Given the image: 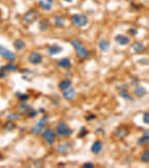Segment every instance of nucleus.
Instances as JSON below:
<instances>
[{
    "instance_id": "36",
    "label": "nucleus",
    "mask_w": 149,
    "mask_h": 168,
    "mask_svg": "<svg viewBox=\"0 0 149 168\" xmlns=\"http://www.w3.org/2000/svg\"><path fill=\"white\" fill-rule=\"evenodd\" d=\"M28 117H35L37 115V111H36L33 110L32 111L30 112V113L28 114Z\"/></svg>"
},
{
    "instance_id": "40",
    "label": "nucleus",
    "mask_w": 149,
    "mask_h": 168,
    "mask_svg": "<svg viewBox=\"0 0 149 168\" xmlns=\"http://www.w3.org/2000/svg\"><path fill=\"white\" fill-rule=\"evenodd\" d=\"M66 2H72V0H65Z\"/></svg>"
},
{
    "instance_id": "10",
    "label": "nucleus",
    "mask_w": 149,
    "mask_h": 168,
    "mask_svg": "<svg viewBox=\"0 0 149 168\" xmlns=\"http://www.w3.org/2000/svg\"><path fill=\"white\" fill-rule=\"evenodd\" d=\"M18 109L19 111L23 114H28L31 111H32L34 109L31 106H30L29 105L26 104V103H21L18 105Z\"/></svg>"
},
{
    "instance_id": "11",
    "label": "nucleus",
    "mask_w": 149,
    "mask_h": 168,
    "mask_svg": "<svg viewBox=\"0 0 149 168\" xmlns=\"http://www.w3.org/2000/svg\"><path fill=\"white\" fill-rule=\"evenodd\" d=\"M18 70V66L16 64H13V63H9V64H6L5 66L0 67V71L1 72H15Z\"/></svg>"
},
{
    "instance_id": "37",
    "label": "nucleus",
    "mask_w": 149,
    "mask_h": 168,
    "mask_svg": "<svg viewBox=\"0 0 149 168\" xmlns=\"http://www.w3.org/2000/svg\"><path fill=\"white\" fill-rule=\"evenodd\" d=\"M95 117H96V116L95 115H93V114H90V115L87 116V117H86V120H87V121H90V120H93V119H95Z\"/></svg>"
},
{
    "instance_id": "4",
    "label": "nucleus",
    "mask_w": 149,
    "mask_h": 168,
    "mask_svg": "<svg viewBox=\"0 0 149 168\" xmlns=\"http://www.w3.org/2000/svg\"><path fill=\"white\" fill-rule=\"evenodd\" d=\"M57 132L63 137H67L72 134V130L68 127L64 120L60 122L57 126Z\"/></svg>"
},
{
    "instance_id": "3",
    "label": "nucleus",
    "mask_w": 149,
    "mask_h": 168,
    "mask_svg": "<svg viewBox=\"0 0 149 168\" xmlns=\"http://www.w3.org/2000/svg\"><path fill=\"white\" fill-rule=\"evenodd\" d=\"M40 14L36 10L31 9L27 11L23 16V20L25 23L33 24L38 20Z\"/></svg>"
},
{
    "instance_id": "1",
    "label": "nucleus",
    "mask_w": 149,
    "mask_h": 168,
    "mask_svg": "<svg viewBox=\"0 0 149 168\" xmlns=\"http://www.w3.org/2000/svg\"><path fill=\"white\" fill-rule=\"evenodd\" d=\"M72 45L73 46V47L74 48V49L76 50V52L78 56L81 59H87L91 55V52L89 51L88 49L85 48L79 41H78L77 40L72 39L70 41Z\"/></svg>"
},
{
    "instance_id": "12",
    "label": "nucleus",
    "mask_w": 149,
    "mask_h": 168,
    "mask_svg": "<svg viewBox=\"0 0 149 168\" xmlns=\"http://www.w3.org/2000/svg\"><path fill=\"white\" fill-rule=\"evenodd\" d=\"M70 149H71V146H70L69 143H61L57 148V151L61 154L66 155L69 153Z\"/></svg>"
},
{
    "instance_id": "34",
    "label": "nucleus",
    "mask_w": 149,
    "mask_h": 168,
    "mask_svg": "<svg viewBox=\"0 0 149 168\" xmlns=\"http://www.w3.org/2000/svg\"><path fill=\"white\" fill-rule=\"evenodd\" d=\"M128 32L129 34H130L132 36H136L137 34V33H138V31L135 28H129Z\"/></svg>"
},
{
    "instance_id": "7",
    "label": "nucleus",
    "mask_w": 149,
    "mask_h": 168,
    "mask_svg": "<svg viewBox=\"0 0 149 168\" xmlns=\"http://www.w3.org/2000/svg\"><path fill=\"white\" fill-rule=\"evenodd\" d=\"M42 136L47 143H49V144H53L54 140H55L56 133L53 129L48 128L43 132Z\"/></svg>"
},
{
    "instance_id": "8",
    "label": "nucleus",
    "mask_w": 149,
    "mask_h": 168,
    "mask_svg": "<svg viewBox=\"0 0 149 168\" xmlns=\"http://www.w3.org/2000/svg\"><path fill=\"white\" fill-rule=\"evenodd\" d=\"M43 58L42 55L40 54L39 52H33L30 54V55L28 56V61L30 63L33 64H38L40 63H41L42 61Z\"/></svg>"
},
{
    "instance_id": "22",
    "label": "nucleus",
    "mask_w": 149,
    "mask_h": 168,
    "mask_svg": "<svg viewBox=\"0 0 149 168\" xmlns=\"http://www.w3.org/2000/svg\"><path fill=\"white\" fill-rule=\"evenodd\" d=\"M13 45H14V48H15L17 50H18V51H21V50L23 49L24 47H25V42L21 39L15 40L14 44H13Z\"/></svg>"
},
{
    "instance_id": "26",
    "label": "nucleus",
    "mask_w": 149,
    "mask_h": 168,
    "mask_svg": "<svg viewBox=\"0 0 149 168\" xmlns=\"http://www.w3.org/2000/svg\"><path fill=\"white\" fill-rule=\"evenodd\" d=\"M16 127H17V125H16L15 123H13L12 121H9L4 125L3 129L5 131H7V132H11V131H13L14 129H15Z\"/></svg>"
},
{
    "instance_id": "18",
    "label": "nucleus",
    "mask_w": 149,
    "mask_h": 168,
    "mask_svg": "<svg viewBox=\"0 0 149 168\" xmlns=\"http://www.w3.org/2000/svg\"><path fill=\"white\" fill-rule=\"evenodd\" d=\"M63 50V49L61 47L58 45H53L51 47H48V54L51 55H57L58 53L61 52Z\"/></svg>"
},
{
    "instance_id": "39",
    "label": "nucleus",
    "mask_w": 149,
    "mask_h": 168,
    "mask_svg": "<svg viewBox=\"0 0 149 168\" xmlns=\"http://www.w3.org/2000/svg\"><path fill=\"white\" fill-rule=\"evenodd\" d=\"M46 1H48V2H50L51 4L53 3V0H46Z\"/></svg>"
},
{
    "instance_id": "19",
    "label": "nucleus",
    "mask_w": 149,
    "mask_h": 168,
    "mask_svg": "<svg viewBox=\"0 0 149 168\" xmlns=\"http://www.w3.org/2000/svg\"><path fill=\"white\" fill-rule=\"evenodd\" d=\"M128 130L125 127H119L116 131V135L120 138H124L128 135Z\"/></svg>"
},
{
    "instance_id": "31",
    "label": "nucleus",
    "mask_w": 149,
    "mask_h": 168,
    "mask_svg": "<svg viewBox=\"0 0 149 168\" xmlns=\"http://www.w3.org/2000/svg\"><path fill=\"white\" fill-rule=\"evenodd\" d=\"M141 160L143 162H148L149 161V152L148 150H146L144 153L142 154L141 156Z\"/></svg>"
},
{
    "instance_id": "33",
    "label": "nucleus",
    "mask_w": 149,
    "mask_h": 168,
    "mask_svg": "<svg viewBox=\"0 0 149 168\" xmlns=\"http://www.w3.org/2000/svg\"><path fill=\"white\" fill-rule=\"evenodd\" d=\"M143 121L145 124H148L149 123V114L148 113H145L143 116Z\"/></svg>"
},
{
    "instance_id": "24",
    "label": "nucleus",
    "mask_w": 149,
    "mask_h": 168,
    "mask_svg": "<svg viewBox=\"0 0 149 168\" xmlns=\"http://www.w3.org/2000/svg\"><path fill=\"white\" fill-rule=\"evenodd\" d=\"M98 47H99L101 51L107 52L109 50V48H110V46H109V44L105 40L102 39L98 42Z\"/></svg>"
},
{
    "instance_id": "14",
    "label": "nucleus",
    "mask_w": 149,
    "mask_h": 168,
    "mask_svg": "<svg viewBox=\"0 0 149 168\" xmlns=\"http://www.w3.org/2000/svg\"><path fill=\"white\" fill-rule=\"evenodd\" d=\"M102 143H101V141L99 140H97V141L94 142L93 145L91 146V151L92 153H94V154H98V153H101V151L102 150Z\"/></svg>"
},
{
    "instance_id": "27",
    "label": "nucleus",
    "mask_w": 149,
    "mask_h": 168,
    "mask_svg": "<svg viewBox=\"0 0 149 168\" xmlns=\"http://www.w3.org/2000/svg\"><path fill=\"white\" fill-rule=\"evenodd\" d=\"M134 93L137 97H142L146 93V90L143 87H138L134 90Z\"/></svg>"
},
{
    "instance_id": "25",
    "label": "nucleus",
    "mask_w": 149,
    "mask_h": 168,
    "mask_svg": "<svg viewBox=\"0 0 149 168\" xmlns=\"http://www.w3.org/2000/svg\"><path fill=\"white\" fill-rule=\"evenodd\" d=\"M39 5L43 9L46 10V11H49V10H51V7H52L51 6L52 4L48 2V1H46V0H40Z\"/></svg>"
},
{
    "instance_id": "20",
    "label": "nucleus",
    "mask_w": 149,
    "mask_h": 168,
    "mask_svg": "<svg viewBox=\"0 0 149 168\" xmlns=\"http://www.w3.org/2000/svg\"><path fill=\"white\" fill-rule=\"evenodd\" d=\"M72 81L69 79H64L63 81H61V82L58 84V87L61 90H65L67 89H69L70 87V86L72 85Z\"/></svg>"
},
{
    "instance_id": "17",
    "label": "nucleus",
    "mask_w": 149,
    "mask_h": 168,
    "mask_svg": "<svg viewBox=\"0 0 149 168\" xmlns=\"http://www.w3.org/2000/svg\"><path fill=\"white\" fill-rule=\"evenodd\" d=\"M75 94H76V93H75V91H74V89H69V90H65V91L64 92V93H63V96H64V98L66 99V100H72L74 99V97H75Z\"/></svg>"
},
{
    "instance_id": "15",
    "label": "nucleus",
    "mask_w": 149,
    "mask_h": 168,
    "mask_svg": "<svg viewBox=\"0 0 149 168\" xmlns=\"http://www.w3.org/2000/svg\"><path fill=\"white\" fill-rule=\"evenodd\" d=\"M51 26L49 20L48 19H44L39 22V28L41 31H46Z\"/></svg>"
},
{
    "instance_id": "35",
    "label": "nucleus",
    "mask_w": 149,
    "mask_h": 168,
    "mask_svg": "<svg viewBox=\"0 0 149 168\" xmlns=\"http://www.w3.org/2000/svg\"><path fill=\"white\" fill-rule=\"evenodd\" d=\"M83 167L87 168H93L95 167V165L93 164V163H91V162H87V163H84V164H83Z\"/></svg>"
},
{
    "instance_id": "5",
    "label": "nucleus",
    "mask_w": 149,
    "mask_h": 168,
    "mask_svg": "<svg viewBox=\"0 0 149 168\" xmlns=\"http://www.w3.org/2000/svg\"><path fill=\"white\" fill-rule=\"evenodd\" d=\"M48 120H49V117L47 115L43 116L39 121L37 122L34 126L31 129V132L34 135H37L43 129L44 126L48 123Z\"/></svg>"
},
{
    "instance_id": "28",
    "label": "nucleus",
    "mask_w": 149,
    "mask_h": 168,
    "mask_svg": "<svg viewBox=\"0 0 149 168\" xmlns=\"http://www.w3.org/2000/svg\"><path fill=\"white\" fill-rule=\"evenodd\" d=\"M120 96H121L122 98H124V100H128V101H132L133 100V97L127 93V90H125V89H122V90L120 91Z\"/></svg>"
},
{
    "instance_id": "38",
    "label": "nucleus",
    "mask_w": 149,
    "mask_h": 168,
    "mask_svg": "<svg viewBox=\"0 0 149 168\" xmlns=\"http://www.w3.org/2000/svg\"><path fill=\"white\" fill-rule=\"evenodd\" d=\"M7 76L6 73L5 72H1L0 71V79H3L5 78V76Z\"/></svg>"
},
{
    "instance_id": "23",
    "label": "nucleus",
    "mask_w": 149,
    "mask_h": 168,
    "mask_svg": "<svg viewBox=\"0 0 149 168\" xmlns=\"http://www.w3.org/2000/svg\"><path fill=\"white\" fill-rule=\"evenodd\" d=\"M58 64L59 67H63V68H69L71 66V62L69 58H63L58 61Z\"/></svg>"
},
{
    "instance_id": "29",
    "label": "nucleus",
    "mask_w": 149,
    "mask_h": 168,
    "mask_svg": "<svg viewBox=\"0 0 149 168\" xmlns=\"http://www.w3.org/2000/svg\"><path fill=\"white\" fill-rule=\"evenodd\" d=\"M20 114H18V113H11L7 116V119L9 121H14V120H17L20 118Z\"/></svg>"
},
{
    "instance_id": "30",
    "label": "nucleus",
    "mask_w": 149,
    "mask_h": 168,
    "mask_svg": "<svg viewBox=\"0 0 149 168\" xmlns=\"http://www.w3.org/2000/svg\"><path fill=\"white\" fill-rule=\"evenodd\" d=\"M16 96H17V98L19 99L21 101H26L29 99V95L28 94H25V93H16Z\"/></svg>"
},
{
    "instance_id": "9",
    "label": "nucleus",
    "mask_w": 149,
    "mask_h": 168,
    "mask_svg": "<svg viewBox=\"0 0 149 168\" xmlns=\"http://www.w3.org/2000/svg\"><path fill=\"white\" fill-rule=\"evenodd\" d=\"M115 41L117 44H119L121 46H125L130 42V38L127 36L123 35V34H118L115 37Z\"/></svg>"
},
{
    "instance_id": "21",
    "label": "nucleus",
    "mask_w": 149,
    "mask_h": 168,
    "mask_svg": "<svg viewBox=\"0 0 149 168\" xmlns=\"http://www.w3.org/2000/svg\"><path fill=\"white\" fill-rule=\"evenodd\" d=\"M149 143V134L148 131H145L143 134V136L140 137L138 140H137V143L138 145H144L148 144Z\"/></svg>"
},
{
    "instance_id": "2",
    "label": "nucleus",
    "mask_w": 149,
    "mask_h": 168,
    "mask_svg": "<svg viewBox=\"0 0 149 168\" xmlns=\"http://www.w3.org/2000/svg\"><path fill=\"white\" fill-rule=\"evenodd\" d=\"M71 22L75 26L78 27V28H83L88 23V18L87 17V16L84 15V14H76L72 16Z\"/></svg>"
},
{
    "instance_id": "13",
    "label": "nucleus",
    "mask_w": 149,
    "mask_h": 168,
    "mask_svg": "<svg viewBox=\"0 0 149 168\" xmlns=\"http://www.w3.org/2000/svg\"><path fill=\"white\" fill-rule=\"evenodd\" d=\"M131 48L135 52L137 53H142L144 51H145L146 48L143 44L140 42H136L131 45Z\"/></svg>"
},
{
    "instance_id": "6",
    "label": "nucleus",
    "mask_w": 149,
    "mask_h": 168,
    "mask_svg": "<svg viewBox=\"0 0 149 168\" xmlns=\"http://www.w3.org/2000/svg\"><path fill=\"white\" fill-rule=\"evenodd\" d=\"M0 56L10 61H14L17 59V55L15 53L1 45H0Z\"/></svg>"
},
{
    "instance_id": "16",
    "label": "nucleus",
    "mask_w": 149,
    "mask_h": 168,
    "mask_svg": "<svg viewBox=\"0 0 149 168\" xmlns=\"http://www.w3.org/2000/svg\"><path fill=\"white\" fill-rule=\"evenodd\" d=\"M54 25L59 28H64L65 25V18L62 16H55L54 17Z\"/></svg>"
},
{
    "instance_id": "32",
    "label": "nucleus",
    "mask_w": 149,
    "mask_h": 168,
    "mask_svg": "<svg viewBox=\"0 0 149 168\" xmlns=\"http://www.w3.org/2000/svg\"><path fill=\"white\" fill-rule=\"evenodd\" d=\"M88 134V131H87V129H86L85 127H81V129H80V132H79V137H85Z\"/></svg>"
}]
</instances>
